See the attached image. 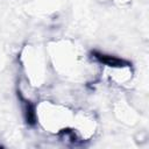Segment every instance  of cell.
Here are the masks:
<instances>
[{
    "instance_id": "1",
    "label": "cell",
    "mask_w": 149,
    "mask_h": 149,
    "mask_svg": "<svg viewBox=\"0 0 149 149\" xmlns=\"http://www.w3.org/2000/svg\"><path fill=\"white\" fill-rule=\"evenodd\" d=\"M93 55L99 62H101V63H104V64H106L108 66L120 68V66H128L129 65L128 62H126L123 59H120V58H116V57H113V56L104 55V54H100V52H97V51H94Z\"/></svg>"
}]
</instances>
